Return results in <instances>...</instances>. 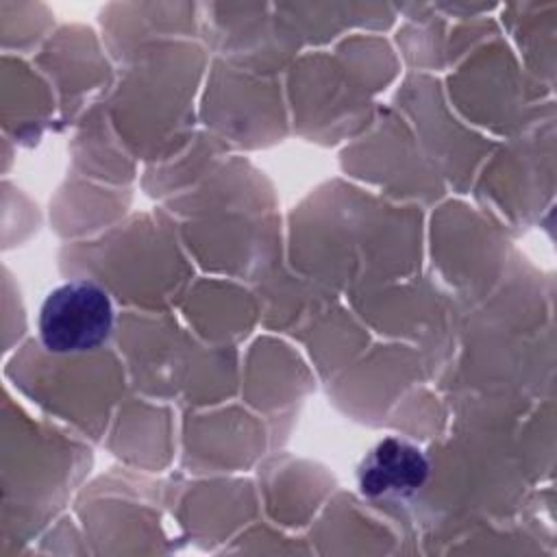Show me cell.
Listing matches in <instances>:
<instances>
[{
	"label": "cell",
	"mask_w": 557,
	"mask_h": 557,
	"mask_svg": "<svg viewBox=\"0 0 557 557\" xmlns=\"http://www.w3.org/2000/svg\"><path fill=\"white\" fill-rule=\"evenodd\" d=\"M429 468V459L418 446L385 437L361 461L359 490L368 498L411 496L426 483Z\"/></svg>",
	"instance_id": "cell-2"
},
{
	"label": "cell",
	"mask_w": 557,
	"mask_h": 557,
	"mask_svg": "<svg viewBox=\"0 0 557 557\" xmlns=\"http://www.w3.org/2000/svg\"><path fill=\"white\" fill-rule=\"evenodd\" d=\"M113 329V302L91 281H72L52 289L39 311V337L50 352H87Z\"/></svg>",
	"instance_id": "cell-1"
}]
</instances>
